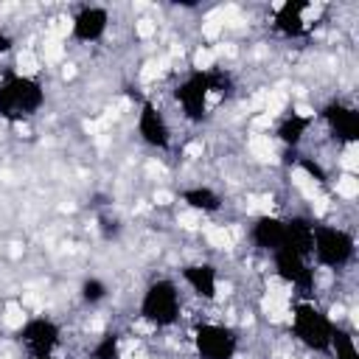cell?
<instances>
[{
  "label": "cell",
  "instance_id": "1",
  "mask_svg": "<svg viewBox=\"0 0 359 359\" xmlns=\"http://www.w3.org/2000/svg\"><path fill=\"white\" fill-rule=\"evenodd\" d=\"M233 90V79L219 70V67H210V70H191L177 87H174V98L177 104L182 107V115L191 121V123H202L208 118V101L210 95H227Z\"/></svg>",
  "mask_w": 359,
  "mask_h": 359
},
{
  "label": "cell",
  "instance_id": "2",
  "mask_svg": "<svg viewBox=\"0 0 359 359\" xmlns=\"http://www.w3.org/2000/svg\"><path fill=\"white\" fill-rule=\"evenodd\" d=\"M45 104V87L34 76L22 73H3L0 76V118L8 123L31 121Z\"/></svg>",
  "mask_w": 359,
  "mask_h": 359
},
{
  "label": "cell",
  "instance_id": "3",
  "mask_svg": "<svg viewBox=\"0 0 359 359\" xmlns=\"http://www.w3.org/2000/svg\"><path fill=\"white\" fill-rule=\"evenodd\" d=\"M182 311V300H180V289L174 280L168 278H157L143 289L137 314L140 320H146L154 328H171L180 320Z\"/></svg>",
  "mask_w": 359,
  "mask_h": 359
},
{
  "label": "cell",
  "instance_id": "4",
  "mask_svg": "<svg viewBox=\"0 0 359 359\" xmlns=\"http://www.w3.org/2000/svg\"><path fill=\"white\" fill-rule=\"evenodd\" d=\"M311 255L320 266L328 269H345L356 255V241L348 230L334 224H314V244Z\"/></svg>",
  "mask_w": 359,
  "mask_h": 359
},
{
  "label": "cell",
  "instance_id": "5",
  "mask_svg": "<svg viewBox=\"0 0 359 359\" xmlns=\"http://www.w3.org/2000/svg\"><path fill=\"white\" fill-rule=\"evenodd\" d=\"M292 334L317 353H325L331 348V334H334V323L331 317L317 309L314 303H294L292 309Z\"/></svg>",
  "mask_w": 359,
  "mask_h": 359
},
{
  "label": "cell",
  "instance_id": "6",
  "mask_svg": "<svg viewBox=\"0 0 359 359\" xmlns=\"http://www.w3.org/2000/svg\"><path fill=\"white\" fill-rule=\"evenodd\" d=\"M194 348L199 359H236L238 334L222 323H202L194 331Z\"/></svg>",
  "mask_w": 359,
  "mask_h": 359
},
{
  "label": "cell",
  "instance_id": "7",
  "mask_svg": "<svg viewBox=\"0 0 359 359\" xmlns=\"http://www.w3.org/2000/svg\"><path fill=\"white\" fill-rule=\"evenodd\" d=\"M20 345H25L28 356H53L62 342V325L50 317H31L17 331Z\"/></svg>",
  "mask_w": 359,
  "mask_h": 359
},
{
  "label": "cell",
  "instance_id": "8",
  "mask_svg": "<svg viewBox=\"0 0 359 359\" xmlns=\"http://www.w3.org/2000/svg\"><path fill=\"white\" fill-rule=\"evenodd\" d=\"M320 118L325 121L334 140H339V143H356L359 140V112L351 104H345L339 98H331L320 109Z\"/></svg>",
  "mask_w": 359,
  "mask_h": 359
},
{
  "label": "cell",
  "instance_id": "9",
  "mask_svg": "<svg viewBox=\"0 0 359 359\" xmlns=\"http://www.w3.org/2000/svg\"><path fill=\"white\" fill-rule=\"evenodd\" d=\"M137 135L146 146L157 149V151H165L171 146V129H168V121L163 115V109L154 104V101H143L140 104V112H137Z\"/></svg>",
  "mask_w": 359,
  "mask_h": 359
},
{
  "label": "cell",
  "instance_id": "10",
  "mask_svg": "<svg viewBox=\"0 0 359 359\" xmlns=\"http://www.w3.org/2000/svg\"><path fill=\"white\" fill-rule=\"evenodd\" d=\"M272 261H275V272H278L280 280L297 286L300 292H311L314 289V269H311L309 258L280 247V250L272 252Z\"/></svg>",
  "mask_w": 359,
  "mask_h": 359
},
{
  "label": "cell",
  "instance_id": "11",
  "mask_svg": "<svg viewBox=\"0 0 359 359\" xmlns=\"http://www.w3.org/2000/svg\"><path fill=\"white\" fill-rule=\"evenodd\" d=\"M107 25H109V14L104 6H84L76 11L73 22H70V36L76 42H98L104 34H107Z\"/></svg>",
  "mask_w": 359,
  "mask_h": 359
},
{
  "label": "cell",
  "instance_id": "12",
  "mask_svg": "<svg viewBox=\"0 0 359 359\" xmlns=\"http://www.w3.org/2000/svg\"><path fill=\"white\" fill-rule=\"evenodd\" d=\"M180 275H182V280L191 286V292H194L199 300L213 303V300L219 297V272H216L213 264H208V261L185 264V266L180 269Z\"/></svg>",
  "mask_w": 359,
  "mask_h": 359
},
{
  "label": "cell",
  "instance_id": "13",
  "mask_svg": "<svg viewBox=\"0 0 359 359\" xmlns=\"http://www.w3.org/2000/svg\"><path fill=\"white\" fill-rule=\"evenodd\" d=\"M311 6L306 3V0H286L278 11H275V17H272V28L280 34V36H289V39H294V36H303L306 34V20H303V14L309 11Z\"/></svg>",
  "mask_w": 359,
  "mask_h": 359
},
{
  "label": "cell",
  "instance_id": "14",
  "mask_svg": "<svg viewBox=\"0 0 359 359\" xmlns=\"http://www.w3.org/2000/svg\"><path fill=\"white\" fill-rule=\"evenodd\" d=\"M311 244H314V222L309 216H292L283 219V247L311 258Z\"/></svg>",
  "mask_w": 359,
  "mask_h": 359
},
{
  "label": "cell",
  "instance_id": "15",
  "mask_svg": "<svg viewBox=\"0 0 359 359\" xmlns=\"http://www.w3.org/2000/svg\"><path fill=\"white\" fill-rule=\"evenodd\" d=\"M250 241L258 247V250H264V252H275V250H280L283 247V219H278V216H258L255 222H252V227H250Z\"/></svg>",
  "mask_w": 359,
  "mask_h": 359
},
{
  "label": "cell",
  "instance_id": "16",
  "mask_svg": "<svg viewBox=\"0 0 359 359\" xmlns=\"http://www.w3.org/2000/svg\"><path fill=\"white\" fill-rule=\"evenodd\" d=\"M311 121H314L311 115H303V112H297V109H289V112L278 121L275 135H278V140H280L286 149H297L300 140H303V135L309 132Z\"/></svg>",
  "mask_w": 359,
  "mask_h": 359
},
{
  "label": "cell",
  "instance_id": "17",
  "mask_svg": "<svg viewBox=\"0 0 359 359\" xmlns=\"http://www.w3.org/2000/svg\"><path fill=\"white\" fill-rule=\"evenodd\" d=\"M180 199L191 208V210H199V213H216L222 208V196L208 188V185H191V188H182L180 191Z\"/></svg>",
  "mask_w": 359,
  "mask_h": 359
},
{
  "label": "cell",
  "instance_id": "18",
  "mask_svg": "<svg viewBox=\"0 0 359 359\" xmlns=\"http://www.w3.org/2000/svg\"><path fill=\"white\" fill-rule=\"evenodd\" d=\"M90 359H121V331H104L93 345Z\"/></svg>",
  "mask_w": 359,
  "mask_h": 359
},
{
  "label": "cell",
  "instance_id": "19",
  "mask_svg": "<svg viewBox=\"0 0 359 359\" xmlns=\"http://www.w3.org/2000/svg\"><path fill=\"white\" fill-rule=\"evenodd\" d=\"M328 351H334V356H337V359H359V351H356V342H353L351 331L337 328V325H334L331 348H328Z\"/></svg>",
  "mask_w": 359,
  "mask_h": 359
},
{
  "label": "cell",
  "instance_id": "20",
  "mask_svg": "<svg viewBox=\"0 0 359 359\" xmlns=\"http://www.w3.org/2000/svg\"><path fill=\"white\" fill-rule=\"evenodd\" d=\"M107 294H109V286L101 278H87L81 283V300L90 306H98L101 300H107Z\"/></svg>",
  "mask_w": 359,
  "mask_h": 359
},
{
  "label": "cell",
  "instance_id": "21",
  "mask_svg": "<svg viewBox=\"0 0 359 359\" xmlns=\"http://www.w3.org/2000/svg\"><path fill=\"white\" fill-rule=\"evenodd\" d=\"M297 165L306 171V174H311L320 185H325V180H328V174H325V168L317 163V160H311V157H297Z\"/></svg>",
  "mask_w": 359,
  "mask_h": 359
},
{
  "label": "cell",
  "instance_id": "22",
  "mask_svg": "<svg viewBox=\"0 0 359 359\" xmlns=\"http://www.w3.org/2000/svg\"><path fill=\"white\" fill-rule=\"evenodd\" d=\"M11 45H14V36L8 31H0V53H8Z\"/></svg>",
  "mask_w": 359,
  "mask_h": 359
},
{
  "label": "cell",
  "instance_id": "23",
  "mask_svg": "<svg viewBox=\"0 0 359 359\" xmlns=\"http://www.w3.org/2000/svg\"><path fill=\"white\" fill-rule=\"evenodd\" d=\"M31 359H53V356H31Z\"/></svg>",
  "mask_w": 359,
  "mask_h": 359
}]
</instances>
